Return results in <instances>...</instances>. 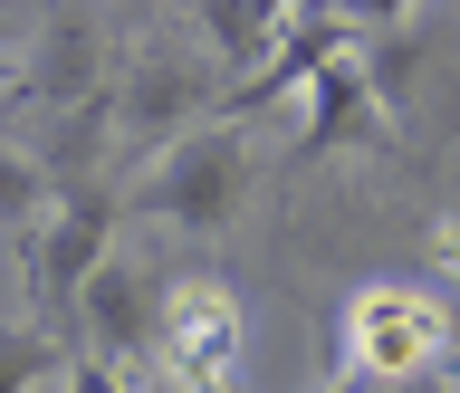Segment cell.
Instances as JSON below:
<instances>
[{
  "instance_id": "cell-1",
  "label": "cell",
  "mask_w": 460,
  "mask_h": 393,
  "mask_svg": "<svg viewBox=\"0 0 460 393\" xmlns=\"http://www.w3.org/2000/svg\"><path fill=\"white\" fill-rule=\"evenodd\" d=\"M250 125H201V135H182L164 154V164L144 173V192H135V211H154V221H172V230H221L240 201H250Z\"/></svg>"
},
{
  "instance_id": "cell-2",
  "label": "cell",
  "mask_w": 460,
  "mask_h": 393,
  "mask_svg": "<svg viewBox=\"0 0 460 393\" xmlns=\"http://www.w3.org/2000/svg\"><path fill=\"white\" fill-rule=\"evenodd\" d=\"M441 345H451V317L431 308L422 288H355V298H345V326H336L345 374L402 384V374L441 365Z\"/></svg>"
},
{
  "instance_id": "cell-3",
  "label": "cell",
  "mask_w": 460,
  "mask_h": 393,
  "mask_svg": "<svg viewBox=\"0 0 460 393\" xmlns=\"http://www.w3.org/2000/svg\"><path fill=\"white\" fill-rule=\"evenodd\" d=\"M154 365L182 393H240V298H230L221 279H172Z\"/></svg>"
},
{
  "instance_id": "cell-4",
  "label": "cell",
  "mask_w": 460,
  "mask_h": 393,
  "mask_svg": "<svg viewBox=\"0 0 460 393\" xmlns=\"http://www.w3.org/2000/svg\"><path fill=\"white\" fill-rule=\"evenodd\" d=\"M115 259V192L106 183H86V192H58V211L29 230V288H39V308H77L86 279Z\"/></svg>"
},
{
  "instance_id": "cell-5",
  "label": "cell",
  "mask_w": 460,
  "mask_h": 393,
  "mask_svg": "<svg viewBox=\"0 0 460 393\" xmlns=\"http://www.w3.org/2000/svg\"><path fill=\"white\" fill-rule=\"evenodd\" d=\"M211 106H221V86L201 77L192 58H135L125 77L106 86V115H115V135H135V144H182L211 125Z\"/></svg>"
},
{
  "instance_id": "cell-6",
  "label": "cell",
  "mask_w": 460,
  "mask_h": 393,
  "mask_svg": "<svg viewBox=\"0 0 460 393\" xmlns=\"http://www.w3.org/2000/svg\"><path fill=\"white\" fill-rule=\"evenodd\" d=\"M77 326H86V355L96 365H144L154 336H164V279H144L135 259H106L77 298Z\"/></svg>"
},
{
  "instance_id": "cell-7",
  "label": "cell",
  "mask_w": 460,
  "mask_h": 393,
  "mask_svg": "<svg viewBox=\"0 0 460 393\" xmlns=\"http://www.w3.org/2000/svg\"><path fill=\"white\" fill-rule=\"evenodd\" d=\"M345 144H384V96L365 77V49L326 58L307 77V115H297V164H326Z\"/></svg>"
},
{
  "instance_id": "cell-8",
  "label": "cell",
  "mask_w": 460,
  "mask_h": 393,
  "mask_svg": "<svg viewBox=\"0 0 460 393\" xmlns=\"http://www.w3.org/2000/svg\"><path fill=\"white\" fill-rule=\"evenodd\" d=\"M201 39L221 49L230 77H259V67L279 58V39H288V10H240V0H211V10H201Z\"/></svg>"
},
{
  "instance_id": "cell-9",
  "label": "cell",
  "mask_w": 460,
  "mask_h": 393,
  "mask_svg": "<svg viewBox=\"0 0 460 393\" xmlns=\"http://www.w3.org/2000/svg\"><path fill=\"white\" fill-rule=\"evenodd\" d=\"M39 96H49V106H86V96H106V86H96V29L86 20H49V39H39Z\"/></svg>"
},
{
  "instance_id": "cell-10",
  "label": "cell",
  "mask_w": 460,
  "mask_h": 393,
  "mask_svg": "<svg viewBox=\"0 0 460 393\" xmlns=\"http://www.w3.org/2000/svg\"><path fill=\"white\" fill-rule=\"evenodd\" d=\"M49 374H67L49 326H0V393H29V384H49Z\"/></svg>"
},
{
  "instance_id": "cell-11",
  "label": "cell",
  "mask_w": 460,
  "mask_h": 393,
  "mask_svg": "<svg viewBox=\"0 0 460 393\" xmlns=\"http://www.w3.org/2000/svg\"><path fill=\"white\" fill-rule=\"evenodd\" d=\"M49 211H58L49 164H29V154H10V144H0V221H49Z\"/></svg>"
},
{
  "instance_id": "cell-12",
  "label": "cell",
  "mask_w": 460,
  "mask_h": 393,
  "mask_svg": "<svg viewBox=\"0 0 460 393\" xmlns=\"http://www.w3.org/2000/svg\"><path fill=\"white\" fill-rule=\"evenodd\" d=\"M58 393H125V384H115V365H96V355H67Z\"/></svg>"
},
{
  "instance_id": "cell-13",
  "label": "cell",
  "mask_w": 460,
  "mask_h": 393,
  "mask_svg": "<svg viewBox=\"0 0 460 393\" xmlns=\"http://www.w3.org/2000/svg\"><path fill=\"white\" fill-rule=\"evenodd\" d=\"M0 77H10V67H0Z\"/></svg>"
}]
</instances>
